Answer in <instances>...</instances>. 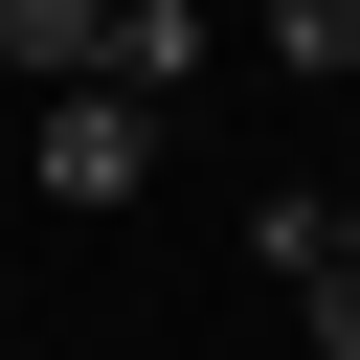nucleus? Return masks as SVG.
Here are the masks:
<instances>
[{"mask_svg": "<svg viewBox=\"0 0 360 360\" xmlns=\"http://www.w3.org/2000/svg\"><path fill=\"white\" fill-rule=\"evenodd\" d=\"M135 180H158V112L135 90H68L45 112V202H135Z\"/></svg>", "mask_w": 360, "mask_h": 360, "instance_id": "obj_1", "label": "nucleus"}, {"mask_svg": "<svg viewBox=\"0 0 360 360\" xmlns=\"http://www.w3.org/2000/svg\"><path fill=\"white\" fill-rule=\"evenodd\" d=\"M202 45H225L202 0H112V45H90V90H135V112H180V90H202Z\"/></svg>", "mask_w": 360, "mask_h": 360, "instance_id": "obj_2", "label": "nucleus"}, {"mask_svg": "<svg viewBox=\"0 0 360 360\" xmlns=\"http://www.w3.org/2000/svg\"><path fill=\"white\" fill-rule=\"evenodd\" d=\"M292 315H315V360H360V225H338V248L292 270Z\"/></svg>", "mask_w": 360, "mask_h": 360, "instance_id": "obj_5", "label": "nucleus"}, {"mask_svg": "<svg viewBox=\"0 0 360 360\" xmlns=\"http://www.w3.org/2000/svg\"><path fill=\"white\" fill-rule=\"evenodd\" d=\"M90 45H112V0H0V68H45V90H90Z\"/></svg>", "mask_w": 360, "mask_h": 360, "instance_id": "obj_3", "label": "nucleus"}, {"mask_svg": "<svg viewBox=\"0 0 360 360\" xmlns=\"http://www.w3.org/2000/svg\"><path fill=\"white\" fill-rule=\"evenodd\" d=\"M248 45H270V68H315V90H338V68H360V0H248Z\"/></svg>", "mask_w": 360, "mask_h": 360, "instance_id": "obj_4", "label": "nucleus"}]
</instances>
